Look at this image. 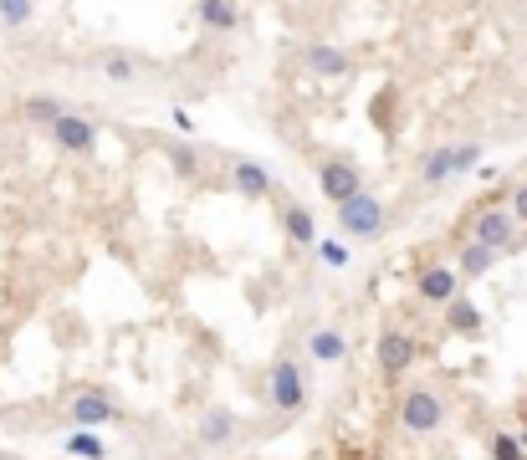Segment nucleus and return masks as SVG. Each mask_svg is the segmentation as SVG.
Returning a JSON list of instances; mask_svg holds the SVG:
<instances>
[{
  "mask_svg": "<svg viewBox=\"0 0 527 460\" xmlns=\"http://www.w3.org/2000/svg\"><path fill=\"white\" fill-rule=\"evenodd\" d=\"M471 241H481V246H492L497 256H512V251H522V236H517V215L507 210V205H487L476 220H471Z\"/></svg>",
  "mask_w": 527,
  "mask_h": 460,
  "instance_id": "nucleus-3",
  "label": "nucleus"
},
{
  "mask_svg": "<svg viewBox=\"0 0 527 460\" xmlns=\"http://www.w3.org/2000/svg\"><path fill=\"white\" fill-rule=\"evenodd\" d=\"M384 225H389V210H384V200L369 195V190H359L354 200L338 205V230H343L348 241H379Z\"/></svg>",
  "mask_w": 527,
  "mask_h": 460,
  "instance_id": "nucleus-1",
  "label": "nucleus"
},
{
  "mask_svg": "<svg viewBox=\"0 0 527 460\" xmlns=\"http://www.w3.org/2000/svg\"><path fill=\"white\" fill-rule=\"evenodd\" d=\"M67 414H72L77 430H98V425H113L118 420V399L108 389H77L67 399Z\"/></svg>",
  "mask_w": 527,
  "mask_h": 460,
  "instance_id": "nucleus-6",
  "label": "nucleus"
},
{
  "mask_svg": "<svg viewBox=\"0 0 527 460\" xmlns=\"http://www.w3.org/2000/svg\"><path fill=\"white\" fill-rule=\"evenodd\" d=\"M420 179H425V184H446V179H456V144L430 149L425 164H420Z\"/></svg>",
  "mask_w": 527,
  "mask_h": 460,
  "instance_id": "nucleus-18",
  "label": "nucleus"
},
{
  "mask_svg": "<svg viewBox=\"0 0 527 460\" xmlns=\"http://www.w3.org/2000/svg\"><path fill=\"white\" fill-rule=\"evenodd\" d=\"M415 292H420V302H430V307H446L456 292H466L461 287V276L451 271V266H425L420 271V282H415Z\"/></svg>",
  "mask_w": 527,
  "mask_h": 460,
  "instance_id": "nucleus-10",
  "label": "nucleus"
},
{
  "mask_svg": "<svg viewBox=\"0 0 527 460\" xmlns=\"http://www.w3.org/2000/svg\"><path fill=\"white\" fill-rule=\"evenodd\" d=\"M195 440L210 445V450L231 445V440H236V414H231V409H205L200 420H195Z\"/></svg>",
  "mask_w": 527,
  "mask_h": 460,
  "instance_id": "nucleus-13",
  "label": "nucleus"
},
{
  "mask_svg": "<svg viewBox=\"0 0 527 460\" xmlns=\"http://www.w3.org/2000/svg\"><path fill=\"white\" fill-rule=\"evenodd\" d=\"M267 389H272V404H277L282 414H297V409L307 404V379H302V363H297V358H277V363H272V379H267Z\"/></svg>",
  "mask_w": 527,
  "mask_h": 460,
  "instance_id": "nucleus-7",
  "label": "nucleus"
},
{
  "mask_svg": "<svg viewBox=\"0 0 527 460\" xmlns=\"http://www.w3.org/2000/svg\"><path fill=\"white\" fill-rule=\"evenodd\" d=\"M302 62H307V72H318V77H328V82H338V77L354 72V57H348L343 46H333V41H313V46L302 52Z\"/></svg>",
  "mask_w": 527,
  "mask_h": 460,
  "instance_id": "nucleus-9",
  "label": "nucleus"
},
{
  "mask_svg": "<svg viewBox=\"0 0 527 460\" xmlns=\"http://www.w3.org/2000/svg\"><path fill=\"white\" fill-rule=\"evenodd\" d=\"M415 353H420V343H415L410 333H400V328L379 333V374H384V379H400L405 368L415 363Z\"/></svg>",
  "mask_w": 527,
  "mask_h": 460,
  "instance_id": "nucleus-8",
  "label": "nucleus"
},
{
  "mask_svg": "<svg viewBox=\"0 0 527 460\" xmlns=\"http://www.w3.org/2000/svg\"><path fill=\"white\" fill-rule=\"evenodd\" d=\"M31 16H36V0H0V26L6 31L31 26Z\"/></svg>",
  "mask_w": 527,
  "mask_h": 460,
  "instance_id": "nucleus-22",
  "label": "nucleus"
},
{
  "mask_svg": "<svg viewBox=\"0 0 527 460\" xmlns=\"http://www.w3.org/2000/svg\"><path fill=\"white\" fill-rule=\"evenodd\" d=\"M307 353H313L318 363H343L348 358V338L338 328H313L307 333Z\"/></svg>",
  "mask_w": 527,
  "mask_h": 460,
  "instance_id": "nucleus-15",
  "label": "nucleus"
},
{
  "mask_svg": "<svg viewBox=\"0 0 527 460\" xmlns=\"http://www.w3.org/2000/svg\"><path fill=\"white\" fill-rule=\"evenodd\" d=\"M195 16H200V26L210 36H236V26H241L236 0H195Z\"/></svg>",
  "mask_w": 527,
  "mask_h": 460,
  "instance_id": "nucleus-12",
  "label": "nucleus"
},
{
  "mask_svg": "<svg viewBox=\"0 0 527 460\" xmlns=\"http://www.w3.org/2000/svg\"><path fill=\"white\" fill-rule=\"evenodd\" d=\"M98 67H103V77H108V82H118V87L139 82V57H128V52H108Z\"/></svg>",
  "mask_w": 527,
  "mask_h": 460,
  "instance_id": "nucleus-21",
  "label": "nucleus"
},
{
  "mask_svg": "<svg viewBox=\"0 0 527 460\" xmlns=\"http://www.w3.org/2000/svg\"><path fill=\"white\" fill-rule=\"evenodd\" d=\"M512 215H517V225H527V184L512 190Z\"/></svg>",
  "mask_w": 527,
  "mask_h": 460,
  "instance_id": "nucleus-25",
  "label": "nucleus"
},
{
  "mask_svg": "<svg viewBox=\"0 0 527 460\" xmlns=\"http://www.w3.org/2000/svg\"><path fill=\"white\" fill-rule=\"evenodd\" d=\"M497 266V251L492 246H481V241H471V246H461V282H476V276H487Z\"/></svg>",
  "mask_w": 527,
  "mask_h": 460,
  "instance_id": "nucleus-19",
  "label": "nucleus"
},
{
  "mask_svg": "<svg viewBox=\"0 0 527 460\" xmlns=\"http://www.w3.org/2000/svg\"><path fill=\"white\" fill-rule=\"evenodd\" d=\"M277 220H282V230H287L292 246H318V220H313V210H307V205L282 200V205H277Z\"/></svg>",
  "mask_w": 527,
  "mask_h": 460,
  "instance_id": "nucleus-11",
  "label": "nucleus"
},
{
  "mask_svg": "<svg viewBox=\"0 0 527 460\" xmlns=\"http://www.w3.org/2000/svg\"><path fill=\"white\" fill-rule=\"evenodd\" d=\"M174 128H180V133H195V118H190L185 108H174Z\"/></svg>",
  "mask_w": 527,
  "mask_h": 460,
  "instance_id": "nucleus-26",
  "label": "nucleus"
},
{
  "mask_svg": "<svg viewBox=\"0 0 527 460\" xmlns=\"http://www.w3.org/2000/svg\"><path fill=\"white\" fill-rule=\"evenodd\" d=\"M492 460H527V450H522V440L517 435H492Z\"/></svg>",
  "mask_w": 527,
  "mask_h": 460,
  "instance_id": "nucleus-24",
  "label": "nucleus"
},
{
  "mask_svg": "<svg viewBox=\"0 0 527 460\" xmlns=\"http://www.w3.org/2000/svg\"><path fill=\"white\" fill-rule=\"evenodd\" d=\"M62 450H67V455H77V460H103V455H108V445H103V435H98V430H72Z\"/></svg>",
  "mask_w": 527,
  "mask_h": 460,
  "instance_id": "nucleus-20",
  "label": "nucleus"
},
{
  "mask_svg": "<svg viewBox=\"0 0 527 460\" xmlns=\"http://www.w3.org/2000/svg\"><path fill=\"white\" fill-rule=\"evenodd\" d=\"M318 190H323L328 205L354 200V195L364 190V169H359L354 159H328V164H318Z\"/></svg>",
  "mask_w": 527,
  "mask_h": 460,
  "instance_id": "nucleus-5",
  "label": "nucleus"
},
{
  "mask_svg": "<svg viewBox=\"0 0 527 460\" xmlns=\"http://www.w3.org/2000/svg\"><path fill=\"white\" fill-rule=\"evenodd\" d=\"M394 414H400V425L410 430V435H435L446 425V399L435 394V389H405L400 394V404H394Z\"/></svg>",
  "mask_w": 527,
  "mask_h": 460,
  "instance_id": "nucleus-2",
  "label": "nucleus"
},
{
  "mask_svg": "<svg viewBox=\"0 0 527 460\" xmlns=\"http://www.w3.org/2000/svg\"><path fill=\"white\" fill-rule=\"evenodd\" d=\"M441 328H451V333H461V338H471L476 328H481V307L466 297V292H456L446 307H441Z\"/></svg>",
  "mask_w": 527,
  "mask_h": 460,
  "instance_id": "nucleus-14",
  "label": "nucleus"
},
{
  "mask_svg": "<svg viewBox=\"0 0 527 460\" xmlns=\"http://www.w3.org/2000/svg\"><path fill=\"white\" fill-rule=\"evenodd\" d=\"M62 113H67V103H62V98H52V92H36V98H26V103H21V118H26V123H36V128H52Z\"/></svg>",
  "mask_w": 527,
  "mask_h": 460,
  "instance_id": "nucleus-17",
  "label": "nucleus"
},
{
  "mask_svg": "<svg viewBox=\"0 0 527 460\" xmlns=\"http://www.w3.org/2000/svg\"><path fill=\"white\" fill-rule=\"evenodd\" d=\"M47 133H52V144L62 154H72V159H93L98 154V123L82 118V113H62Z\"/></svg>",
  "mask_w": 527,
  "mask_h": 460,
  "instance_id": "nucleus-4",
  "label": "nucleus"
},
{
  "mask_svg": "<svg viewBox=\"0 0 527 460\" xmlns=\"http://www.w3.org/2000/svg\"><path fill=\"white\" fill-rule=\"evenodd\" d=\"M236 195L267 200V195H272V174L261 169V164H251V159H241V164H236Z\"/></svg>",
  "mask_w": 527,
  "mask_h": 460,
  "instance_id": "nucleus-16",
  "label": "nucleus"
},
{
  "mask_svg": "<svg viewBox=\"0 0 527 460\" xmlns=\"http://www.w3.org/2000/svg\"><path fill=\"white\" fill-rule=\"evenodd\" d=\"M313 251H318V261H323V266H333V271H338V266H348V246H343L338 236H318V246H313Z\"/></svg>",
  "mask_w": 527,
  "mask_h": 460,
  "instance_id": "nucleus-23",
  "label": "nucleus"
}]
</instances>
